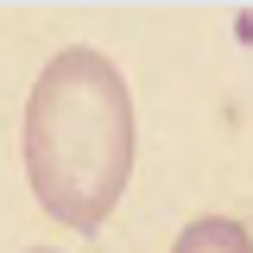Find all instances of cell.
Masks as SVG:
<instances>
[{
	"instance_id": "obj_1",
	"label": "cell",
	"mask_w": 253,
	"mask_h": 253,
	"mask_svg": "<svg viewBox=\"0 0 253 253\" xmlns=\"http://www.w3.org/2000/svg\"><path fill=\"white\" fill-rule=\"evenodd\" d=\"M133 152H139V121L114 57H101L95 44L57 51L38 70L19 126V158L38 209L57 228L95 234L133 184Z\"/></svg>"
},
{
	"instance_id": "obj_2",
	"label": "cell",
	"mask_w": 253,
	"mask_h": 253,
	"mask_svg": "<svg viewBox=\"0 0 253 253\" xmlns=\"http://www.w3.org/2000/svg\"><path fill=\"white\" fill-rule=\"evenodd\" d=\"M171 253H253V234L234 215H196L184 234H177Z\"/></svg>"
}]
</instances>
